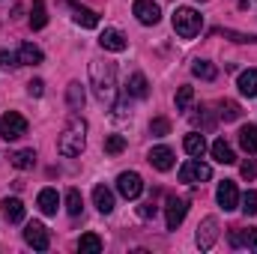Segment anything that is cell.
<instances>
[{"label":"cell","instance_id":"d590c367","mask_svg":"<svg viewBox=\"0 0 257 254\" xmlns=\"http://www.w3.org/2000/svg\"><path fill=\"white\" fill-rule=\"evenodd\" d=\"M0 66H3V69H15V66H21V63H18V54L0 51Z\"/></svg>","mask_w":257,"mask_h":254},{"label":"cell","instance_id":"5b68a950","mask_svg":"<svg viewBox=\"0 0 257 254\" xmlns=\"http://www.w3.org/2000/svg\"><path fill=\"white\" fill-rule=\"evenodd\" d=\"M27 135V120L18 114V111H9L0 117V138L3 141H18Z\"/></svg>","mask_w":257,"mask_h":254},{"label":"cell","instance_id":"ba28073f","mask_svg":"<svg viewBox=\"0 0 257 254\" xmlns=\"http://www.w3.org/2000/svg\"><path fill=\"white\" fill-rule=\"evenodd\" d=\"M24 242H27L30 248H36V251H48V245H51L48 227L39 224V221H30V224L24 227Z\"/></svg>","mask_w":257,"mask_h":254},{"label":"cell","instance_id":"e0dca14e","mask_svg":"<svg viewBox=\"0 0 257 254\" xmlns=\"http://www.w3.org/2000/svg\"><path fill=\"white\" fill-rule=\"evenodd\" d=\"M93 203H96V209H99L102 215L114 212V191L108 189V186H96V189H93Z\"/></svg>","mask_w":257,"mask_h":254},{"label":"cell","instance_id":"83f0119b","mask_svg":"<svg viewBox=\"0 0 257 254\" xmlns=\"http://www.w3.org/2000/svg\"><path fill=\"white\" fill-rule=\"evenodd\" d=\"M48 24V12H45V0H33V12H30V27L42 30Z\"/></svg>","mask_w":257,"mask_h":254},{"label":"cell","instance_id":"7c38bea8","mask_svg":"<svg viewBox=\"0 0 257 254\" xmlns=\"http://www.w3.org/2000/svg\"><path fill=\"white\" fill-rule=\"evenodd\" d=\"M132 12H135V18H138L141 24H147V27L159 24V18H162V9H159V3H153V0H135Z\"/></svg>","mask_w":257,"mask_h":254},{"label":"cell","instance_id":"8d00e7d4","mask_svg":"<svg viewBox=\"0 0 257 254\" xmlns=\"http://www.w3.org/2000/svg\"><path fill=\"white\" fill-rule=\"evenodd\" d=\"M239 174H242V180H254V174H257L254 162H251V159H245V162H242V168H239Z\"/></svg>","mask_w":257,"mask_h":254},{"label":"cell","instance_id":"4316f807","mask_svg":"<svg viewBox=\"0 0 257 254\" xmlns=\"http://www.w3.org/2000/svg\"><path fill=\"white\" fill-rule=\"evenodd\" d=\"M192 75H194V78H200V81H215L218 69L209 63V60H194V63H192Z\"/></svg>","mask_w":257,"mask_h":254},{"label":"cell","instance_id":"4fadbf2b","mask_svg":"<svg viewBox=\"0 0 257 254\" xmlns=\"http://www.w3.org/2000/svg\"><path fill=\"white\" fill-rule=\"evenodd\" d=\"M99 45L105 48V51H114V54H120V51H126V36H123V30H117V27H108V30H102V36H99Z\"/></svg>","mask_w":257,"mask_h":254},{"label":"cell","instance_id":"e575fe53","mask_svg":"<svg viewBox=\"0 0 257 254\" xmlns=\"http://www.w3.org/2000/svg\"><path fill=\"white\" fill-rule=\"evenodd\" d=\"M242 212L245 215H257V191H245L242 194Z\"/></svg>","mask_w":257,"mask_h":254},{"label":"cell","instance_id":"ffe728a7","mask_svg":"<svg viewBox=\"0 0 257 254\" xmlns=\"http://www.w3.org/2000/svg\"><path fill=\"white\" fill-rule=\"evenodd\" d=\"M128 90V96H135V99H147L150 96V84H147V78L141 75V72H135L132 78H128V84H126Z\"/></svg>","mask_w":257,"mask_h":254},{"label":"cell","instance_id":"d6a6232c","mask_svg":"<svg viewBox=\"0 0 257 254\" xmlns=\"http://www.w3.org/2000/svg\"><path fill=\"white\" fill-rule=\"evenodd\" d=\"M168 132H171V120H165V117H156L150 123V135H156V138H165Z\"/></svg>","mask_w":257,"mask_h":254},{"label":"cell","instance_id":"cb8c5ba5","mask_svg":"<svg viewBox=\"0 0 257 254\" xmlns=\"http://www.w3.org/2000/svg\"><path fill=\"white\" fill-rule=\"evenodd\" d=\"M9 162H12V168H18V171H30V168L36 165V150H18V153L9 156Z\"/></svg>","mask_w":257,"mask_h":254},{"label":"cell","instance_id":"484cf974","mask_svg":"<svg viewBox=\"0 0 257 254\" xmlns=\"http://www.w3.org/2000/svg\"><path fill=\"white\" fill-rule=\"evenodd\" d=\"M239 147L245 150V153H257V126H242L239 129Z\"/></svg>","mask_w":257,"mask_h":254},{"label":"cell","instance_id":"1f68e13d","mask_svg":"<svg viewBox=\"0 0 257 254\" xmlns=\"http://www.w3.org/2000/svg\"><path fill=\"white\" fill-rule=\"evenodd\" d=\"M194 102V90L192 87H180L177 90V111H189Z\"/></svg>","mask_w":257,"mask_h":254},{"label":"cell","instance_id":"7402d4cb","mask_svg":"<svg viewBox=\"0 0 257 254\" xmlns=\"http://www.w3.org/2000/svg\"><path fill=\"white\" fill-rule=\"evenodd\" d=\"M36 203H39V209H42L45 215H54V212H57V206H60V197H57V191H54V189H42Z\"/></svg>","mask_w":257,"mask_h":254},{"label":"cell","instance_id":"603a6c76","mask_svg":"<svg viewBox=\"0 0 257 254\" xmlns=\"http://www.w3.org/2000/svg\"><path fill=\"white\" fill-rule=\"evenodd\" d=\"M84 87H81V81H72L69 87H66V102H69V108L72 111H81L84 108Z\"/></svg>","mask_w":257,"mask_h":254},{"label":"cell","instance_id":"277c9868","mask_svg":"<svg viewBox=\"0 0 257 254\" xmlns=\"http://www.w3.org/2000/svg\"><path fill=\"white\" fill-rule=\"evenodd\" d=\"M212 180V168L206 165V162H200V159H189L183 168H180V183H189V186H194V183H209Z\"/></svg>","mask_w":257,"mask_h":254},{"label":"cell","instance_id":"d6986e66","mask_svg":"<svg viewBox=\"0 0 257 254\" xmlns=\"http://www.w3.org/2000/svg\"><path fill=\"white\" fill-rule=\"evenodd\" d=\"M18 63L21 66H39L42 63V51H39L33 42H24V45L18 48Z\"/></svg>","mask_w":257,"mask_h":254},{"label":"cell","instance_id":"9a60e30c","mask_svg":"<svg viewBox=\"0 0 257 254\" xmlns=\"http://www.w3.org/2000/svg\"><path fill=\"white\" fill-rule=\"evenodd\" d=\"M230 245H233V248H248V251H257V230H254V227H248V230L233 227V230H230Z\"/></svg>","mask_w":257,"mask_h":254},{"label":"cell","instance_id":"2e32d148","mask_svg":"<svg viewBox=\"0 0 257 254\" xmlns=\"http://www.w3.org/2000/svg\"><path fill=\"white\" fill-rule=\"evenodd\" d=\"M0 206H3V215H6L9 224H21V221H24V212H27V209H24V203H21L18 197H3Z\"/></svg>","mask_w":257,"mask_h":254},{"label":"cell","instance_id":"74e56055","mask_svg":"<svg viewBox=\"0 0 257 254\" xmlns=\"http://www.w3.org/2000/svg\"><path fill=\"white\" fill-rule=\"evenodd\" d=\"M27 93H30V96H42V93H45V84H42V81H30V84H27Z\"/></svg>","mask_w":257,"mask_h":254},{"label":"cell","instance_id":"8fae6325","mask_svg":"<svg viewBox=\"0 0 257 254\" xmlns=\"http://www.w3.org/2000/svg\"><path fill=\"white\" fill-rule=\"evenodd\" d=\"M63 6L72 12V21H75V24H81L84 30L99 27V15H96L93 9H87V6H81V3H72V0H63Z\"/></svg>","mask_w":257,"mask_h":254},{"label":"cell","instance_id":"836d02e7","mask_svg":"<svg viewBox=\"0 0 257 254\" xmlns=\"http://www.w3.org/2000/svg\"><path fill=\"white\" fill-rule=\"evenodd\" d=\"M218 114H221V120H227V123H230V120H239V114H242V111H239V105H236V102H224Z\"/></svg>","mask_w":257,"mask_h":254},{"label":"cell","instance_id":"8992f818","mask_svg":"<svg viewBox=\"0 0 257 254\" xmlns=\"http://www.w3.org/2000/svg\"><path fill=\"white\" fill-rule=\"evenodd\" d=\"M186 212H189V200L186 197H168V203H165V224H168V230H177L186 221Z\"/></svg>","mask_w":257,"mask_h":254},{"label":"cell","instance_id":"ac0fdd59","mask_svg":"<svg viewBox=\"0 0 257 254\" xmlns=\"http://www.w3.org/2000/svg\"><path fill=\"white\" fill-rule=\"evenodd\" d=\"M212 159H215L218 165H233V162H236V156H233V150H230V144H227L224 138H218V141L212 144Z\"/></svg>","mask_w":257,"mask_h":254},{"label":"cell","instance_id":"f546056e","mask_svg":"<svg viewBox=\"0 0 257 254\" xmlns=\"http://www.w3.org/2000/svg\"><path fill=\"white\" fill-rule=\"evenodd\" d=\"M78 248L87 251V254H99L102 251V239H99L96 233H84V236L78 239Z\"/></svg>","mask_w":257,"mask_h":254},{"label":"cell","instance_id":"52a82bcc","mask_svg":"<svg viewBox=\"0 0 257 254\" xmlns=\"http://www.w3.org/2000/svg\"><path fill=\"white\" fill-rule=\"evenodd\" d=\"M215 239H218V218H215V215H206V218L197 224V236H194V242H197L200 251H209V248L215 245Z\"/></svg>","mask_w":257,"mask_h":254},{"label":"cell","instance_id":"d4e9b609","mask_svg":"<svg viewBox=\"0 0 257 254\" xmlns=\"http://www.w3.org/2000/svg\"><path fill=\"white\" fill-rule=\"evenodd\" d=\"M183 147H186V153L194 156V159H200V156L206 153V141H203V135H197V132H189V135H186Z\"/></svg>","mask_w":257,"mask_h":254},{"label":"cell","instance_id":"3957f363","mask_svg":"<svg viewBox=\"0 0 257 254\" xmlns=\"http://www.w3.org/2000/svg\"><path fill=\"white\" fill-rule=\"evenodd\" d=\"M171 24H174L177 36H183V39H194V36L200 33V27H203V18H200V12L192 9V6H180V9L174 12Z\"/></svg>","mask_w":257,"mask_h":254},{"label":"cell","instance_id":"44dd1931","mask_svg":"<svg viewBox=\"0 0 257 254\" xmlns=\"http://www.w3.org/2000/svg\"><path fill=\"white\" fill-rule=\"evenodd\" d=\"M236 87H239V93L242 96H257V69H245L242 75H239V81H236Z\"/></svg>","mask_w":257,"mask_h":254},{"label":"cell","instance_id":"9c48e42d","mask_svg":"<svg viewBox=\"0 0 257 254\" xmlns=\"http://www.w3.org/2000/svg\"><path fill=\"white\" fill-rule=\"evenodd\" d=\"M117 191H120L126 200H138L141 191H144V180H141V174H135V171H123V174L117 177Z\"/></svg>","mask_w":257,"mask_h":254},{"label":"cell","instance_id":"f35d334b","mask_svg":"<svg viewBox=\"0 0 257 254\" xmlns=\"http://www.w3.org/2000/svg\"><path fill=\"white\" fill-rule=\"evenodd\" d=\"M138 212H141V218H150V215H156V206H153V203H144Z\"/></svg>","mask_w":257,"mask_h":254},{"label":"cell","instance_id":"30bf717a","mask_svg":"<svg viewBox=\"0 0 257 254\" xmlns=\"http://www.w3.org/2000/svg\"><path fill=\"white\" fill-rule=\"evenodd\" d=\"M215 200H218V206H221L224 212H233V209L239 206V191H236V183H233V180L218 183V189H215Z\"/></svg>","mask_w":257,"mask_h":254},{"label":"cell","instance_id":"5bb4252c","mask_svg":"<svg viewBox=\"0 0 257 254\" xmlns=\"http://www.w3.org/2000/svg\"><path fill=\"white\" fill-rule=\"evenodd\" d=\"M147 159H150V165H153L156 171H171V168H174V150L165 147V144H162V147H153Z\"/></svg>","mask_w":257,"mask_h":254},{"label":"cell","instance_id":"6da1fadb","mask_svg":"<svg viewBox=\"0 0 257 254\" xmlns=\"http://www.w3.org/2000/svg\"><path fill=\"white\" fill-rule=\"evenodd\" d=\"M90 84L96 90V96L105 102V105H114L117 102V66L108 63V60H93L90 63Z\"/></svg>","mask_w":257,"mask_h":254},{"label":"cell","instance_id":"4dcf8cb0","mask_svg":"<svg viewBox=\"0 0 257 254\" xmlns=\"http://www.w3.org/2000/svg\"><path fill=\"white\" fill-rule=\"evenodd\" d=\"M126 150V138L123 135H111V138H105V153L108 156H120Z\"/></svg>","mask_w":257,"mask_h":254},{"label":"cell","instance_id":"f1b7e54d","mask_svg":"<svg viewBox=\"0 0 257 254\" xmlns=\"http://www.w3.org/2000/svg\"><path fill=\"white\" fill-rule=\"evenodd\" d=\"M81 209H84V197H81V191L69 189L66 191V212H69V215H81Z\"/></svg>","mask_w":257,"mask_h":254},{"label":"cell","instance_id":"7a4b0ae2","mask_svg":"<svg viewBox=\"0 0 257 254\" xmlns=\"http://www.w3.org/2000/svg\"><path fill=\"white\" fill-rule=\"evenodd\" d=\"M84 147H87V123L75 117V120L63 129V135L57 138V153L66 156V159H75V156L84 153Z\"/></svg>","mask_w":257,"mask_h":254}]
</instances>
